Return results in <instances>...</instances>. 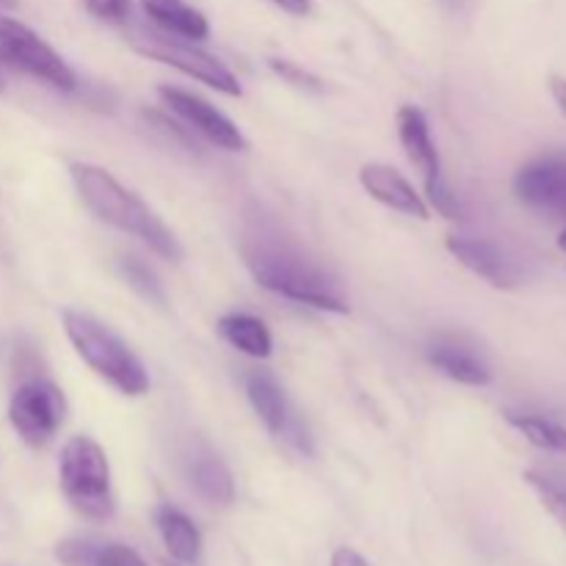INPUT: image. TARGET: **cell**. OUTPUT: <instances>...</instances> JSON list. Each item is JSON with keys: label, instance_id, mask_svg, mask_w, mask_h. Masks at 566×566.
Listing matches in <instances>:
<instances>
[{"label": "cell", "instance_id": "cell-1", "mask_svg": "<svg viewBox=\"0 0 566 566\" xmlns=\"http://www.w3.org/2000/svg\"><path fill=\"white\" fill-rule=\"evenodd\" d=\"M241 254L249 274L265 291L321 313H348L340 282L269 216H249L243 224Z\"/></svg>", "mask_w": 566, "mask_h": 566}, {"label": "cell", "instance_id": "cell-2", "mask_svg": "<svg viewBox=\"0 0 566 566\" xmlns=\"http://www.w3.org/2000/svg\"><path fill=\"white\" fill-rule=\"evenodd\" d=\"M70 177L81 202L99 221H105V224L116 227L125 235L142 241L158 258L171 260V263H177L182 258V247L175 238V232L160 221V216L138 193L122 186L108 169H103L97 164L75 160V164H70Z\"/></svg>", "mask_w": 566, "mask_h": 566}, {"label": "cell", "instance_id": "cell-3", "mask_svg": "<svg viewBox=\"0 0 566 566\" xmlns=\"http://www.w3.org/2000/svg\"><path fill=\"white\" fill-rule=\"evenodd\" d=\"M61 324H64V332L77 357L99 379L108 381L122 396H147L149 374L144 370L142 359L130 352V346L114 329H108L103 321H97L88 313H81V310H64Z\"/></svg>", "mask_w": 566, "mask_h": 566}, {"label": "cell", "instance_id": "cell-4", "mask_svg": "<svg viewBox=\"0 0 566 566\" xmlns=\"http://www.w3.org/2000/svg\"><path fill=\"white\" fill-rule=\"evenodd\" d=\"M61 492L81 517L108 523L116 514L114 481L103 446L92 437H72L59 457Z\"/></svg>", "mask_w": 566, "mask_h": 566}, {"label": "cell", "instance_id": "cell-5", "mask_svg": "<svg viewBox=\"0 0 566 566\" xmlns=\"http://www.w3.org/2000/svg\"><path fill=\"white\" fill-rule=\"evenodd\" d=\"M130 44L136 53L147 55V59L160 61L166 66H175L182 75L193 77V81L205 83V86L216 88V92L227 94V97H241L243 88L238 77L227 64H221L216 55L205 53L197 44L188 39L171 36L164 31H147V28H133Z\"/></svg>", "mask_w": 566, "mask_h": 566}, {"label": "cell", "instance_id": "cell-6", "mask_svg": "<svg viewBox=\"0 0 566 566\" xmlns=\"http://www.w3.org/2000/svg\"><path fill=\"white\" fill-rule=\"evenodd\" d=\"M396 127L398 142H401L409 164L423 177L426 197H429L431 208H437V213L446 216V219H462V205H459L457 193L451 191L446 175H442L440 153H437V144L431 138V127L423 111L418 105H403L396 116Z\"/></svg>", "mask_w": 566, "mask_h": 566}, {"label": "cell", "instance_id": "cell-7", "mask_svg": "<svg viewBox=\"0 0 566 566\" xmlns=\"http://www.w3.org/2000/svg\"><path fill=\"white\" fill-rule=\"evenodd\" d=\"M0 59L14 70L48 83L50 88H59V92L77 88L75 72L61 59V53H55L33 28L9 14H0Z\"/></svg>", "mask_w": 566, "mask_h": 566}, {"label": "cell", "instance_id": "cell-8", "mask_svg": "<svg viewBox=\"0 0 566 566\" xmlns=\"http://www.w3.org/2000/svg\"><path fill=\"white\" fill-rule=\"evenodd\" d=\"M66 420V398L55 381L25 379L9 401V423L25 446L44 448Z\"/></svg>", "mask_w": 566, "mask_h": 566}, {"label": "cell", "instance_id": "cell-9", "mask_svg": "<svg viewBox=\"0 0 566 566\" xmlns=\"http://www.w3.org/2000/svg\"><path fill=\"white\" fill-rule=\"evenodd\" d=\"M158 97L164 99V105L171 114L180 116L191 130H197L199 136H205L210 144L224 149V153H247L249 149V142L241 133V127H238L224 111L210 105L208 99L199 97V94L186 92V88L177 86H160Z\"/></svg>", "mask_w": 566, "mask_h": 566}, {"label": "cell", "instance_id": "cell-10", "mask_svg": "<svg viewBox=\"0 0 566 566\" xmlns=\"http://www.w3.org/2000/svg\"><path fill=\"white\" fill-rule=\"evenodd\" d=\"M247 396H249V403H252V409L258 412V418L263 420L265 429H269L276 440L291 446L293 451L304 453V457L313 453V440H310L302 420L293 415L285 390H282L280 381H276L274 376L265 374V370H254V374H249Z\"/></svg>", "mask_w": 566, "mask_h": 566}, {"label": "cell", "instance_id": "cell-11", "mask_svg": "<svg viewBox=\"0 0 566 566\" xmlns=\"http://www.w3.org/2000/svg\"><path fill=\"white\" fill-rule=\"evenodd\" d=\"M514 193L525 208L566 221V153L528 160L514 177Z\"/></svg>", "mask_w": 566, "mask_h": 566}, {"label": "cell", "instance_id": "cell-12", "mask_svg": "<svg viewBox=\"0 0 566 566\" xmlns=\"http://www.w3.org/2000/svg\"><path fill=\"white\" fill-rule=\"evenodd\" d=\"M448 252L459 260L468 271L490 282L497 291H514L523 282V269L517 260L497 247L495 241L473 235H448Z\"/></svg>", "mask_w": 566, "mask_h": 566}, {"label": "cell", "instance_id": "cell-13", "mask_svg": "<svg viewBox=\"0 0 566 566\" xmlns=\"http://www.w3.org/2000/svg\"><path fill=\"white\" fill-rule=\"evenodd\" d=\"M359 182H363L365 191L381 202L385 208L396 210V213L409 216V219H431V208L418 191H415L412 182L401 175L398 169L387 164H365L359 169Z\"/></svg>", "mask_w": 566, "mask_h": 566}, {"label": "cell", "instance_id": "cell-14", "mask_svg": "<svg viewBox=\"0 0 566 566\" xmlns=\"http://www.w3.org/2000/svg\"><path fill=\"white\" fill-rule=\"evenodd\" d=\"M426 357H429V363L434 365L440 374L459 381V385L486 387L492 381V368L484 359V354L475 352V348L470 346V343H464L462 337H434V340L429 343V348H426Z\"/></svg>", "mask_w": 566, "mask_h": 566}, {"label": "cell", "instance_id": "cell-15", "mask_svg": "<svg viewBox=\"0 0 566 566\" xmlns=\"http://www.w3.org/2000/svg\"><path fill=\"white\" fill-rule=\"evenodd\" d=\"M55 558L64 566H149L130 545L92 539V536L61 539L55 545Z\"/></svg>", "mask_w": 566, "mask_h": 566}, {"label": "cell", "instance_id": "cell-16", "mask_svg": "<svg viewBox=\"0 0 566 566\" xmlns=\"http://www.w3.org/2000/svg\"><path fill=\"white\" fill-rule=\"evenodd\" d=\"M186 475L188 484L202 501L213 503V506H230L235 501V479H232L230 468L221 462L219 453H213L210 448H197L186 459Z\"/></svg>", "mask_w": 566, "mask_h": 566}, {"label": "cell", "instance_id": "cell-17", "mask_svg": "<svg viewBox=\"0 0 566 566\" xmlns=\"http://www.w3.org/2000/svg\"><path fill=\"white\" fill-rule=\"evenodd\" d=\"M155 528H158L171 562L186 566L202 562V534L186 512L175 506H158L155 509Z\"/></svg>", "mask_w": 566, "mask_h": 566}, {"label": "cell", "instance_id": "cell-18", "mask_svg": "<svg viewBox=\"0 0 566 566\" xmlns=\"http://www.w3.org/2000/svg\"><path fill=\"white\" fill-rule=\"evenodd\" d=\"M138 3L144 14L158 25V31L188 39V42H202L210 36L208 17L188 6L186 0H138Z\"/></svg>", "mask_w": 566, "mask_h": 566}, {"label": "cell", "instance_id": "cell-19", "mask_svg": "<svg viewBox=\"0 0 566 566\" xmlns=\"http://www.w3.org/2000/svg\"><path fill=\"white\" fill-rule=\"evenodd\" d=\"M219 335L230 343L232 348H238L241 354L254 359H269L274 352V337H271L265 321H260L258 315L249 313H227L219 318Z\"/></svg>", "mask_w": 566, "mask_h": 566}, {"label": "cell", "instance_id": "cell-20", "mask_svg": "<svg viewBox=\"0 0 566 566\" xmlns=\"http://www.w3.org/2000/svg\"><path fill=\"white\" fill-rule=\"evenodd\" d=\"M506 423L520 431L531 446L566 457V426L534 412H506Z\"/></svg>", "mask_w": 566, "mask_h": 566}, {"label": "cell", "instance_id": "cell-21", "mask_svg": "<svg viewBox=\"0 0 566 566\" xmlns=\"http://www.w3.org/2000/svg\"><path fill=\"white\" fill-rule=\"evenodd\" d=\"M523 479H525V484L534 490V495L539 497L542 509H545V512L556 520V525L564 531V536H566V486L558 484V481L551 479V475L536 473V470H528Z\"/></svg>", "mask_w": 566, "mask_h": 566}, {"label": "cell", "instance_id": "cell-22", "mask_svg": "<svg viewBox=\"0 0 566 566\" xmlns=\"http://www.w3.org/2000/svg\"><path fill=\"white\" fill-rule=\"evenodd\" d=\"M119 271L127 280V285L138 293L142 298H147L149 304H166V291L160 285V280L155 276V271L147 263H142L138 258H122Z\"/></svg>", "mask_w": 566, "mask_h": 566}, {"label": "cell", "instance_id": "cell-23", "mask_svg": "<svg viewBox=\"0 0 566 566\" xmlns=\"http://www.w3.org/2000/svg\"><path fill=\"white\" fill-rule=\"evenodd\" d=\"M83 6L94 20L111 22V25H125L133 14V0H83Z\"/></svg>", "mask_w": 566, "mask_h": 566}, {"label": "cell", "instance_id": "cell-24", "mask_svg": "<svg viewBox=\"0 0 566 566\" xmlns=\"http://www.w3.org/2000/svg\"><path fill=\"white\" fill-rule=\"evenodd\" d=\"M271 70H274L276 75L282 77V81L293 83V86H298V88H321L318 77L310 75V72H304L302 66H296L293 61L274 59V61H271Z\"/></svg>", "mask_w": 566, "mask_h": 566}, {"label": "cell", "instance_id": "cell-25", "mask_svg": "<svg viewBox=\"0 0 566 566\" xmlns=\"http://www.w3.org/2000/svg\"><path fill=\"white\" fill-rule=\"evenodd\" d=\"M329 566H370V564L365 562L363 553H357L354 547H337V551L332 553Z\"/></svg>", "mask_w": 566, "mask_h": 566}, {"label": "cell", "instance_id": "cell-26", "mask_svg": "<svg viewBox=\"0 0 566 566\" xmlns=\"http://www.w3.org/2000/svg\"><path fill=\"white\" fill-rule=\"evenodd\" d=\"M274 6H280L282 11L293 17H307L313 11V0H271Z\"/></svg>", "mask_w": 566, "mask_h": 566}, {"label": "cell", "instance_id": "cell-27", "mask_svg": "<svg viewBox=\"0 0 566 566\" xmlns=\"http://www.w3.org/2000/svg\"><path fill=\"white\" fill-rule=\"evenodd\" d=\"M547 86H551V94H553V99H556L558 111L566 116V77L551 75L547 77Z\"/></svg>", "mask_w": 566, "mask_h": 566}, {"label": "cell", "instance_id": "cell-28", "mask_svg": "<svg viewBox=\"0 0 566 566\" xmlns=\"http://www.w3.org/2000/svg\"><path fill=\"white\" fill-rule=\"evenodd\" d=\"M558 249L566 254V227L562 230V235H558Z\"/></svg>", "mask_w": 566, "mask_h": 566}, {"label": "cell", "instance_id": "cell-29", "mask_svg": "<svg viewBox=\"0 0 566 566\" xmlns=\"http://www.w3.org/2000/svg\"><path fill=\"white\" fill-rule=\"evenodd\" d=\"M158 566H186V564H177V562H171V558H160Z\"/></svg>", "mask_w": 566, "mask_h": 566}, {"label": "cell", "instance_id": "cell-30", "mask_svg": "<svg viewBox=\"0 0 566 566\" xmlns=\"http://www.w3.org/2000/svg\"><path fill=\"white\" fill-rule=\"evenodd\" d=\"M14 3H17V0H0V9H11Z\"/></svg>", "mask_w": 566, "mask_h": 566}, {"label": "cell", "instance_id": "cell-31", "mask_svg": "<svg viewBox=\"0 0 566 566\" xmlns=\"http://www.w3.org/2000/svg\"><path fill=\"white\" fill-rule=\"evenodd\" d=\"M442 3H446V6H451V9H457V6L462 3V0H442Z\"/></svg>", "mask_w": 566, "mask_h": 566}]
</instances>
